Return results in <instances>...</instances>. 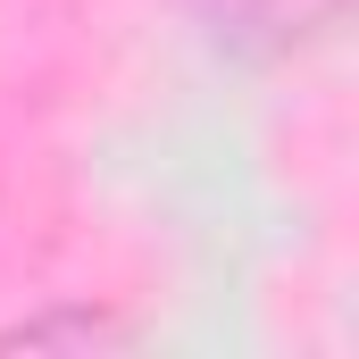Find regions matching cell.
Returning <instances> with one entry per match:
<instances>
[{"instance_id":"cell-1","label":"cell","mask_w":359,"mask_h":359,"mask_svg":"<svg viewBox=\"0 0 359 359\" xmlns=\"http://www.w3.org/2000/svg\"><path fill=\"white\" fill-rule=\"evenodd\" d=\"M126 334H134V326H126L117 309H100V301H50V309L0 326V351H109V343H126Z\"/></svg>"}]
</instances>
